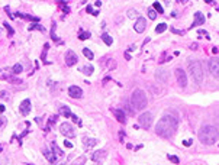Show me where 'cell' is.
<instances>
[{
  "instance_id": "cell-2",
  "label": "cell",
  "mask_w": 219,
  "mask_h": 165,
  "mask_svg": "<svg viewBox=\"0 0 219 165\" xmlns=\"http://www.w3.org/2000/svg\"><path fill=\"white\" fill-rule=\"evenodd\" d=\"M219 139V130L215 126H203L199 132V140L203 145H213Z\"/></svg>"
},
{
  "instance_id": "cell-16",
  "label": "cell",
  "mask_w": 219,
  "mask_h": 165,
  "mask_svg": "<svg viewBox=\"0 0 219 165\" xmlns=\"http://www.w3.org/2000/svg\"><path fill=\"white\" fill-rule=\"evenodd\" d=\"M104 155H106V151L100 149V151H96V152L93 154L92 159H93V161H99V159H103V158H104Z\"/></svg>"
},
{
  "instance_id": "cell-30",
  "label": "cell",
  "mask_w": 219,
  "mask_h": 165,
  "mask_svg": "<svg viewBox=\"0 0 219 165\" xmlns=\"http://www.w3.org/2000/svg\"><path fill=\"white\" fill-rule=\"evenodd\" d=\"M87 38H90V32H83V31H80L78 39H80V41H84V39H87Z\"/></svg>"
},
{
  "instance_id": "cell-9",
  "label": "cell",
  "mask_w": 219,
  "mask_h": 165,
  "mask_svg": "<svg viewBox=\"0 0 219 165\" xmlns=\"http://www.w3.org/2000/svg\"><path fill=\"white\" fill-rule=\"evenodd\" d=\"M68 96L73 97V99H81L83 90L80 87H77V86H70V88H68Z\"/></svg>"
},
{
  "instance_id": "cell-22",
  "label": "cell",
  "mask_w": 219,
  "mask_h": 165,
  "mask_svg": "<svg viewBox=\"0 0 219 165\" xmlns=\"http://www.w3.org/2000/svg\"><path fill=\"white\" fill-rule=\"evenodd\" d=\"M60 112H61V114H62L64 117H71V116H73V114H71V112H70V109H68L67 106H62Z\"/></svg>"
},
{
  "instance_id": "cell-26",
  "label": "cell",
  "mask_w": 219,
  "mask_h": 165,
  "mask_svg": "<svg viewBox=\"0 0 219 165\" xmlns=\"http://www.w3.org/2000/svg\"><path fill=\"white\" fill-rule=\"evenodd\" d=\"M22 69H23V68H22V65H20V64H15V65H13V68H12V71H13V74H15V75H17V74H20V73H22Z\"/></svg>"
},
{
  "instance_id": "cell-19",
  "label": "cell",
  "mask_w": 219,
  "mask_h": 165,
  "mask_svg": "<svg viewBox=\"0 0 219 165\" xmlns=\"http://www.w3.org/2000/svg\"><path fill=\"white\" fill-rule=\"evenodd\" d=\"M44 154H45V158L51 162V164H55V159H57V156L52 154V152H48L47 149H44Z\"/></svg>"
},
{
  "instance_id": "cell-27",
  "label": "cell",
  "mask_w": 219,
  "mask_h": 165,
  "mask_svg": "<svg viewBox=\"0 0 219 165\" xmlns=\"http://www.w3.org/2000/svg\"><path fill=\"white\" fill-rule=\"evenodd\" d=\"M86 164V156L84 155H81V156H78L76 161H74V164L73 165H84Z\"/></svg>"
},
{
  "instance_id": "cell-20",
  "label": "cell",
  "mask_w": 219,
  "mask_h": 165,
  "mask_svg": "<svg viewBox=\"0 0 219 165\" xmlns=\"http://www.w3.org/2000/svg\"><path fill=\"white\" fill-rule=\"evenodd\" d=\"M123 103H125V112H126L128 114H131V116H134V113H135V109H134V106H131V104L128 103V100H125Z\"/></svg>"
},
{
  "instance_id": "cell-32",
  "label": "cell",
  "mask_w": 219,
  "mask_h": 165,
  "mask_svg": "<svg viewBox=\"0 0 219 165\" xmlns=\"http://www.w3.org/2000/svg\"><path fill=\"white\" fill-rule=\"evenodd\" d=\"M154 10H155L157 13H163V12H164V10H163V6H161L158 2H155V3H154Z\"/></svg>"
},
{
  "instance_id": "cell-15",
  "label": "cell",
  "mask_w": 219,
  "mask_h": 165,
  "mask_svg": "<svg viewBox=\"0 0 219 165\" xmlns=\"http://www.w3.org/2000/svg\"><path fill=\"white\" fill-rule=\"evenodd\" d=\"M155 77L161 81H168V73L165 71V69H158V71L155 73Z\"/></svg>"
},
{
  "instance_id": "cell-41",
  "label": "cell",
  "mask_w": 219,
  "mask_h": 165,
  "mask_svg": "<svg viewBox=\"0 0 219 165\" xmlns=\"http://www.w3.org/2000/svg\"><path fill=\"white\" fill-rule=\"evenodd\" d=\"M183 144H184V146H190V145L193 144V140H184Z\"/></svg>"
},
{
  "instance_id": "cell-14",
  "label": "cell",
  "mask_w": 219,
  "mask_h": 165,
  "mask_svg": "<svg viewBox=\"0 0 219 165\" xmlns=\"http://www.w3.org/2000/svg\"><path fill=\"white\" fill-rule=\"evenodd\" d=\"M203 22H205L203 15H202L200 12H198V13L194 15V22L192 23V28H194V26H199V25H203Z\"/></svg>"
},
{
  "instance_id": "cell-24",
  "label": "cell",
  "mask_w": 219,
  "mask_h": 165,
  "mask_svg": "<svg viewBox=\"0 0 219 165\" xmlns=\"http://www.w3.org/2000/svg\"><path fill=\"white\" fill-rule=\"evenodd\" d=\"M84 144H86V146H87V148H92V146H94V145L97 144V140H96V139H89V138H84Z\"/></svg>"
},
{
  "instance_id": "cell-12",
  "label": "cell",
  "mask_w": 219,
  "mask_h": 165,
  "mask_svg": "<svg viewBox=\"0 0 219 165\" xmlns=\"http://www.w3.org/2000/svg\"><path fill=\"white\" fill-rule=\"evenodd\" d=\"M145 25H147V23H145V19L144 17H138V20H137V23H135V31L138 32V33H142L144 31H145Z\"/></svg>"
},
{
  "instance_id": "cell-43",
  "label": "cell",
  "mask_w": 219,
  "mask_h": 165,
  "mask_svg": "<svg viewBox=\"0 0 219 165\" xmlns=\"http://www.w3.org/2000/svg\"><path fill=\"white\" fill-rule=\"evenodd\" d=\"M86 10H87V13H93V9H92V6H90V5L86 7Z\"/></svg>"
},
{
  "instance_id": "cell-42",
  "label": "cell",
  "mask_w": 219,
  "mask_h": 165,
  "mask_svg": "<svg viewBox=\"0 0 219 165\" xmlns=\"http://www.w3.org/2000/svg\"><path fill=\"white\" fill-rule=\"evenodd\" d=\"M5 123H6V119H5V117H0V128H2Z\"/></svg>"
},
{
  "instance_id": "cell-45",
  "label": "cell",
  "mask_w": 219,
  "mask_h": 165,
  "mask_svg": "<svg viewBox=\"0 0 219 165\" xmlns=\"http://www.w3.org/2000/svg\"><path fill=\"white\" fill-rule=\"evenodd\" d=\"M3 112H5V106L0 104V113H3Z\"/></svg>"
},
{
  "instance_id": "cell-4",
  "label": "cell",
  "mask_w": 219,
  "mask_h": 165,
  "mask_svg": "<svg viewBox=\"0 0 219 165\" xmlns=\"http://www.w3.org/2000/svg\"><path fill=\"white\" fill-rule=\"evenodd\" d=\"M189 71L198 84L203 81V68L199 61H189Z\"/></svg>"
},
{
  "instance_id": "cell-39",
  "label": "cell",
  "mask_w": 219,
  "mask_h": 165,
  "mask_svg": "<svg viewBox=\"0 0 219 165\" xmlns=\"http://www.w3.org/2000/svg\"><path fill=\"white\" fill-rule=\"evenodd\" d=\"M71 117H73V120H74V122H77V125H78V126H81V122L78 120V117H77V116H74V114H73Z\"/></svg>"
},
{
  "instance_id": "cell-5",
  "label": "cell",
  "mask_w": 219,
  "mask_h": 165,
  "mask_svg": "<svg viewBox=\"0 0 219 165\" xmlns=\"http://www.w3.org/2000/svg\"><path fill=\"white\" fill-rule=\"evenodd\" d=\"M138 123H139V126H141V128H144L145 130H147V129H149V128H151V125H152V114H151L149 112L142 113V114L138 117Z\"/></svg>"
},
{
  "instance_id": "cell-29",
  "label": "cell",
  "mask_w": 219,
  "mask_h": 165,
  "mask_svg": "<svg viewBox=\"0 0 219 165\" xmlns=\"http://www.w3.org/2000/svg\"><path fill=\"white\" fill-rule=\"evenodd\" d=\"M165 29H167V25H165V23H160V25L155 28V32H157V33H161V32H164Z\"/></svg>"
},
{
  "instance_id": "cell-17",
  "label": "cell",
  "mask_w": 219,
  "mask_h": 165,
  "mask_svg": "<svg viewBox=\"0 0 219 165\" xmlns=\"http://www.w3.org/2000/svg\"><path fill=\"white\" fill-rule=\"evenodd\" d=\"M2 78H3V80H7V81H10L12 84H20V83H22V80H20V78H17V77H10V75H2Z\"/></svg>"
},
{
  "instance_id": "cell-44",
  "label": "cell",
  "mask_w": 219,
  "mask_h": 165,
  "mask_svg": "<svg viewBox=\"0 0 219 165\" xmlns=\"http://www.w3.org/2000/svg\"><path fill=\"white\" fill-rule=\"evenodd\" d=\"M100 5H102V2H99V0H97V2H94V6H97V7H100Z\"/></svg>"
},
{
  "instance_id": "cell-11",
  "label": "cell",
  "mask_w": 219,
  "mask_h": 165,
  "mask_svg": "<svg viewBox=\"0 0 219 165\" xmlns=\"http://www.w3.org/2000/svg\"><path fill=\"white\" fill-rule=\"evenodd\" d=\"M19 110H20V114H23V116H26L31 112V102H29V99H26V100H23L20 103Z\"/></svg>"
},
{
  "instance_id": "cell-23",
  "label": "cell",
  "mask_w": 219,
  "mask_h": 165,
  "mask_svg": "<svg viewBox=\"0 0 219 165\" xmlns=\"http://www.w3.org/2000/svg\"><path fill=\"white\" fill-rule=\"evenodd\" d=\"M102 39H103V42H104L106 45H112V43H113L112 36H111V35H107V33H103V35H102Z\"/></svg>"
},
{
  "instance_id": "cell-33",
  "label": "cell",
  "mask_w": 219,
  "mask_h": 165,
  "mask_svg": "<svg viewBox=\"0 0 219 165\" xmlns=\"http://www.w3.org/2000/svg\"><path fill=\"white\" fill-rule=\"evenodd\" d=\"M148 17L154 20V19L157 17V12H155L154 9H149V10H148Z\"/></svg>"
},
{
  "instance_id": "cell-31",
  "label": "cell",
  "mask_w": 219,
  "mask_h": 165,
  "mask_svg": "<svg viewBox=\"0 0 219 165\" xmlns=\"http://www.w3.org/2000/svg\"><path fill=\"white\" fill-rule=\"evenodd\" d=\"M137 16H138V12H137L135 9H129V10H128V17L134 19V17H137Z\"/></svg>"
},
{
  "instance_id": "cell-40",
  "label": "cell",
  "mask_w": 219,
  "mask_h": 165,
  "mask_svg": "<svg viewBox=\"0 0 219 165\" xmlns=\"http://www.w3.org/2000/svg\"><path fill=\"white\" fill-rule=\"evenodd\" d=\"M64 145L67 146V148H73V144L70 142V140H64Z\"/></svg>"
},
{
  "instance_id": "cell-21",
  "label": "cell",
  "mask_w": 219,
  "mask_h": 165,
  "mask_svg": "<svg viewBox=\"0 0 219 165\" xmlns=\"http://www.w3.org/2000/svg\"><path fill=\"white\" fill-rule=\"evenodd\" d=\"M81 71H83L84 74H87V75H90V74H93V65H90V64H87V65H84V67L81 68Z\"/></svg>"
},
{
  "instance_id": "cell-28",
  "label": "cell",
  "mask_w": 219,
  "mask_h": 165,
  "mask_svg": "<svg viewBox=\"0 0 219 165\" xmlns=\"http://www.w3.org/2000/svg\"><path fill=\"white\" fill-rule=\"evenodd\" d=\"M170 59H171V57H170V55H167V54L164 52V54H163V55L160 57V59H158V62H160V64H164L165 61H170Z\"/></svg>"
},
{
  "instance_id": "cell-18",
  "label": "cell",
  "mask_w": 219,
  "mask_h": 165,
  "mask_svg": "<svg viewBox=\"0 0 219 165\" xmlns=\"http://www.w3.org/2000/svg\"><path fill=\"white\" fill-rule=\"evenodd\" d=\"M51 149H52V154H54L55 156H61V155H64V152H62V151L57 146V144H54V142L51 144Z\"/></svg>"
},
{
  "instance_id": "cell-10",
  "label": "cell",
  "mask_w": 219,
  "mask_h": 165,
  "mask_svg": "<svg viewBox=\"0 0 219 165\" xmlns=\"http://www.w3.org/2000/svg\"><path fill=\"white\" fill-rule=\"evenodd\" d=\"M76 62H77V55H76V52H73L71 49L65 52V64H67L68 67H73Z\"/></svg>"
},
{
  "instance_id": "cell-1",
  "label": "cell",
  "mask_w": 219,
  "mask_h": 165,
  "mask_svg": "<svg viewBox=\"0 0 219 165\" xmlns=\"http://www.w3.org/2000/svg\"><path fill=\"white\" fill-rule=\"evenodd\" d=\"M177 126H179V119L177 117L173 116V114H165L157 122L155 132L161 138H171L174 133L177 132Z\"/></svg>"
},
{
  "instance_id": "cell-7",
  "label": "cell",
  "mask_w": 219,
  "mask_h": 165,
  "mask_svg": "<svg viewBox=\"0 0 219 165\" xmlns=\"http://www.w3.org/2000/svg\"><path fill=\"white\" fill-rule=\"evenodd\" d=\"M60 132H61V133H62L65 138H68V139H71V138H74V136H76L73 126H71L70 123H67V122H64V123L60 126Z\"/></svg>"
},
{
  "instance_id": "cell-34",
  "label": "cell",
  "mask_w": 219,
  "mask_h": 165,
  "mask_svg": "<svg viewBox=\"0 0 219 165\" xmlns=\"http://www.w3.org/2000/svg\"><path fill=\"white\" fill-rule=\"evenodd\" d=\"M107 62H109V64H106V68H109V69H113V68L116 67L115 59H107Z\"/></svg>"
},
{
  "instance_id": "cell-35",
  "label": "cell",
  "mask_w": 219,
  "mask_h": 165,
  "mask_svg": "<svg viewBox=\"0 0 219 165\" xmlns=\"http://www.w3.org/2000/svg\"><path fill=\"white\" fill-rule=\"evenodd\" d=\"M33 29H36V31H41V32H45V29H44L41 25H31V26H29V31H33Z\"/></svg>"
},
{
  "instance_id": "cell-25",
  "label": "cell",
  "mask_w": 219,
  "mask_h": 165,
  "mask_svg": "<svg viewBox=\"0 0 219 165\" xmlns=\"http://www.w3.org/2000/svg\"><path fill=\"white\" fill-rule=\"evenodd\" d=\"M83 55H84L87 59H93V57H94L93 52H92L89 48H83Z\"/></svg>"
},
{
  "instance_id": "cell-36",
  "label": "cell",
  "mask_w": 219,
  "mask_h": 165,
  "mask_svg": "<svg viewBox=\"0 0 219 165\" xmlns=\"http://www.w3.org/2000/svg\"><path fill=\"white\" fill-rule=\"evenodd\" d=\"M168 156V159L171 161V162H174V164H179L180 162V159L177 158V156H174V155H167Z\"/></svg>"
},
{
  "instance_id": "cell-38",
  "label": "cell",
  "mask_w": 219,
  "mask_h": 165,
  "mask_svg": "<svg viewBox=\"0 0 219 165\" xmlns=\"http://www.w3.org/2000/svg\"><path fill=\"white\" fill-rule=\"evenodd\" d=\"M7 96H9L7 91H0V99H6Z\"/></svg>"
},
{
  "instance_id": "cell-8",
  "label": "cell",
  "mask_w": 219,
  "mask_h": 165,
  "mask_svg": "<svg viewBox=\"0 0 219 165\" xmlns=\"http://www.w3.org/2000/svg\"><path fill=\"white\" fill-rule=\"evenodd\" d=\"M174 74H176V78H177V83H179L180 87H186L187 86V75H186V73L181 68H176Z\"/></svg>"
},
{
  "instance_id": "cell-6",
  "label": "cell",
  "mask_w": 219,
  "mask_h": 165,
  "mask_svg": "<svg viewBox=\"0 0 219 165\" xmlns=\"http://www.w3.org/2000/svg\"><path fill=\"white\" fill-rule=\"evenodd\" d=\"M209 73L215 77V78H219V58H212L209 59Z\"/></svg>"
},
{
  "instance_id": "cell-13",
  "label": "cell",
  "mask_w": 219,
  "mask_h": 165,
  "mask_svg": "<svg viewBox=\"0 0 219 165\" xmlns=\"http://www.w3.org/2000/svg\"><path fill=\"white\" fill-rule=\"evenodd\" d=\"M113 114H115V117H116V120L118 122H121V123H125L126 120V114H125V112L123 110H121V109H113Z\"/></svg>"
},
{
  "instance_id": "cell-37",
  "label": "cell",
  "mask_w": 219,
  "mask_h": 165,
  "mask_svg": "<svg viewBox=\"0 0 219 165\" xmlns=\"http://www.w3.org/2000/svg\"><path fill=\"white\" fill-rule=\"evenodd\" d=\"M5 28H6V29L9 31V36H12V35H13V29H12V28H10L9 25H7V23H6V22H5Z\"/></svg>"
},
{
  "instance_id": "cell-3",
  "label": "cell",
  "mask_w": 219,
  "mask_h": 165,
  "mask_svg": "<svg viewBox=\"0 0 219 165\" xmlns=\"http://www.w3.org/2000/svg\"><path fill=\"white\" fill-rule=\"evenodd\" d=\"M131 103H132V106L137 109V110H144L147 107V96L145 93L141 90V88H137L134 90L132 93V97H131Z\"/></svg>"
}]
</instances>
